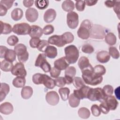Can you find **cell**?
Instances as JSON below:
<instances>
[{
	"mask_svg": "<svg viewBox=\"0 0 120 120\" xmlns=\"http://www.w3.org/2000/svg\"><path fill=\"white\" fill-rule=\"evenodd\" d=\"M8 48L5 46L0 45V57L1 58H4L6 52L7 51Z\"/></svg>",
	"mask_w": 120,
	"mask_h": 120,
	"instance_id": "55",
	"label": "cell"
},
{
	"mask_svg": "<svg viewBox=\"0 0 120 120\" xmlns=\"http://www.w3.org/2000/svg\"><path fill=\"white\" fill-rule=\"evenodd\" d=\"M65 58L69 64L75 63L79 56V52L77 48L74 45H69L64 49Z\"/></svg>",
	"mask_w": 120,
	"mask_h": 120,
	"instance_id": "2",
	"label": "cell"
},
{
	"mask_svg": "<svg viewBox=\"0 0 120 120\" xmlns=\"http://www.w3.org/2000/svg\"><path fill=\"white\" fill-rule=\"evenodd\" d=\"M26 82L25 77L17 76L13 80V85L16 88H22L24 86Z\"/></svg>",
	"mask_w": 120,
	"mask_h": 120,
	"instance_id": "28",
	"label": "cell"
},
{
	"mask_svg": "<svg viewBox=\"0 0 120 120\" xmlns=\"http://www.w3.org/2000/svg\"><path fill=\"white\" fill-rule=\"evenodd\" d=\"M80 99L77 98L74 93L71 94L68 97V103L72 107H77L80 104Z\"/></svg>",
	"mask_w": 120,
	"mask_h": 120,
	"instance_id": "32",
	"label": "cell"
},
{
	"mask_svg": "<svg viewBox=\"0 0 120 120\" xmlns=\"http://www.w3.org/2000/svg\"><path fill=\"white\" fill-rule=\"evenodd\" d=\"M14 67L12 62L6 60H2L0 63V69L4 72H9Z\"/></svg>",
	"mask_w": 120,
	"mask_h": 120,
	"instance_id": "30",
	"label": "cell"
},
{
	"mask_svg": "<svg viewBox=\"0 0 120 120\" xmlns=\"http://www.w3.org/2000/svg\"><path fill=\"white\" fill-rule=\"evenodd\" d=\"M10 88L8 84L6 83H0V102H2L9 92Z\"/></svg>",
	"mask_w": 120,
	"mask_h": 120,
	"instance_id": "23",
	"label": "cell"
},
{
	"mask_svg": "<svg viewBox=\"0 0 120 120\" xmlns=\"http://www.w3.org/2000/svg\"><path fill=\"white\" fill-rule=\"evenodd\" d=\"M25 17L29 22H35L38 17V13L37 10L34 8H29L26 11Z\"/></svg>",
	"mask_w": 120,
	"mask_h": 120,
	"instance_id": "12",
	"label": "cell"
},
{
	"mask_svg": "<svg viewBox=\"0 0 120 120\" xmlns=\"http://www.w3.org/2000/svg\"><path fill=\"white\" fill-rule=\"evenodd\" d=\"M33 92V89L31 87L29 86H24L21 90V96L23 99H28L32 96Z\"/></svg>",
	"mask_w": 120,
	"mask_h": 120,
	"instance_id": "25",
	"label": "cell"
},
{
	"mask_svg": "<svg viewBox=\"0 0 120 120\" xmlns=\"http://www.w3.org/2000/svg\"><path fill=\"white\" fill-rule=\"evenodd\" d=\"M66 82V84H70L72 83H73V78H71L70 77H68V76H64Z\"/></svg>",
	"mask_w": 120,
	"mask_h": 120,
	"instance_id": "61",
	"label": "cell"
},
{
	"mask_svg": "<svg viewBox=\"0 0 120 120\" xmlns=\"http://www.w3.org/2000/svg\"><path fill=\"white\" fill-rule=\"evenodd\" d=\"M93 72L97 75L102 76L106 72V69L105 67L101 65H98L93 68Z\"/></svg>",
	"mask_w": 120,
	"mask_h": 120,
	"instance_id": "38",
	"label": "cell"
},
{
	"mask_svg": "<svg viewBox=\"0 0 120 120\" xmlns=\"http://www.w3.org/2000/svg\"><path fill=\"white\" fill-rule=\"evenodd\" d=\"M61 37L66 44L72 43L74 40V36L71 32H66L64 33Z\"/></svg>",
	"mask_w": 120,
	"mask_h": 120,
	"instance_id": "36",
	"label": "cell"
},
{
	"mask_svg": "<svg viewBox=\"0 0 120 120\" xmlns=\"http://www.w3.org/2000/svg\"><path fill=\"white\" fill-rule=\"evenodd\" d=\"M79 17L78 14L74 11H71L67 15V23L68 27L72 29H75L78 25Z\"/></svg>",
	"mask_w": 120,
	"mask_h": 120,
	"instance_id": "9",
	"label": "cell"
},
{
	"mask_svg": "<svg viewBox=\"0 0 120 120\" xmlns=\"http://www.w3.org/2000/svg\"><path fill=\"white\" fill-rule=\"evenodd\" d=\"M54 29L53 26L52 25L49 24L45 26L44 27L43 29V33L45 35H49L52 33L54 31Z\"/></svg>",
	"mask_w": 120,
	"mask_h": 120,
	"instance_id": "50",
	"label": "cell"
},
{
	"mask_svg": "<svg viewBox=\"0 0 120 120\" xmlns=\"http://www.w3.org/2000/svg\"><path fill=\"white\" fill-rule=\"evenodd\" d=\"M78 66L81 71L86 69H91L93 68L90 64L88 58L85 56H82L79 59L78 62Z\"/></svg>",
	"mask_w": 120,
	"mask_h": 120,
	"instance_id": "19",
	"label": "cell"
},
{
	"mask_svg": "<svg viewBox=\"0 0 120 120\" xmlns=\"http://www.w3.org/2000/svg\"><path fill=\"white\" fill-rule=\"evenodd\" d=\"M76 74V69L74 67H68L65 70V76L74 78Z\"/></svg>",
	"mask_w": 120,
	"mask_h": 120,
	"instance_id": "40",
	"label": "cell"
},
{
	"mask_svg": "<svg viewBox=\"0 0 120 120\" xmlns=\"http://www.w3.org/2000/svg\"><path fill=\"white\" fill-rule=\"evenodd\" d=\"M42 74L36 73L32 76V81L36 84H41Z\"/></svg>",
	"mask_w": 120,
	"mask_h": 120,
	"instance_id": "51",
	"label": "cell"
},
{
	"mask_svg": "<svg viewBox=\"0 0 120 120\" xmlns=\"http://www.w3.org/2000/svg\"><path fill=\"white\" fill-rule=\"evenodd\" d=\"M120 1H116L115 4L113 8L115 13L117 14L119 18L120 15Z\"/></svg>",
	"mask_w": 120,
	"mask_h": 120,
	"instance_id": "56",
	"label": "cell"
},
{
	"mask_svg": "<svg viewBox=\"0 0 120 120\" xmlns=\"http://www.w3.org/2000/svg\"><path fill=\"white\" fill-rule=\"evenodd\" d=\"M73 84L76 89H79L85 85L83 80L80 77H75L73 78Z\"/></svg>",
	"mask_w": 120,
	"mask_h": 120,
	"instance_id": "39",
	"label": "cell"
},
{
	"mask_svg": "<svg viewBox=\"0 0 120 120\" xmlns=\"http://www.w3.org/2000/svg\"><path fill=\"white\" fill-rule=\"evenodd\" d=\"M0 22L1 34H8L13 31V28L9 24L3 22L1 21H0Z\"/></svg>",
	"mask_w": 120,
	"mask_h": 120,
	"instance_id": "29",
	"label": "cell"
},
{
	"mask_svg": "<svg viewBox=\"0 0 120 120\" xmlns=\"http://www.w3.org/2000/svg\"><path fill=\"white\" fill-rule=\"evenodd\" d=\"M116 2V0H106L105 2V4L107 7L111 8L114 7Z\"/></svg>",
	"mask_w": 120,
	"mask_h": 120,
	"instance_id": "57",
	"label": "cell"
},
{
	"mask_svg": "<svg viewBox=\"0 0 120 120\" xmlns=\"http://www.w3.org/2000/svg\"><path fill=\"white\" fill-rule=\"evenodd\" d=\"M49 43L48 41L46 40H41L38 47L37 49L40 52H45L46 47L49 46Z\"/></svg>",
	"mask_w": 120,
	"mask_h": 120,
	"instance_id": "41",
	"label": "cell"
},
{
	"mask_svg": "<svg viewBox=\"0 0 120 120\" xmlns=\"http://www.w3.org/2000/svg\"><path fill=\"white\" fill-rule=\"evenodd\" d=\"M100 102L101 104H100L99 107L100 109L101 112H102L104 114H107L110 111V109L109 108L104 99Z\"/></svg>",
	"mask_w": 120,
	"mask_h": 120,
	"instance_id": "45",
	"label": "cell"
},
{
	"mask_svg": "<svg viewBox=\"0 0 120 120\" xmlns=\"http://www.w3.org/2000/svg\"><path fill=\"white\" fill-rule=\"evenodd\" d=\"M40 40L39 38H32L30 40V45L32 48H37Z\"/></svg>",
	"mask_w": 120,
	"mask_h": 120,
	"instance_id": "52",
	"label": "cell"
},
{
	"mask_svg": "<svg viewBox=\"0 0 120 120\" xmlns=\"http://www.w3.org/2000/svg\"><path fill=\"white\" fill-rule=\"evenodd\" d=\"M59 93L61 99L63 101H66L68 98L70 93V90L67 87L61 88L59 89Z\"/></svg>",
	"mask_w": 120,
	"mask_h": 120,
	"instance_id": "34",
	"label": "cell"
},
{
	"mask_svg": "<svg viewBox=\"0 0 120 120\" xmlns=\"http://www.w3.org/2000/svg\"><path fill=\"white\" fill-rule=\"evenodd\" d=\"M49 4V2L47 0H36L35 5L37 8L41 10H44L47 8Z\"/></svg>",
	"mask_w": 120,
	"mask_h": 120,
	"instance_id": "37",
	"label": "cell"
},
{
	"mask_svg": "<svg viewBox=\"0 0 120 120\" xmlns=\"http://www.w3.org/2000/svg\"><path fill=\"white\" fill-rule=\"evenodd\" d=\"M82 51L85 53H91L94 51L93 47L90 44H85L82 47Z\"/></svg>",
	"mask_w": 120,
	"mask_h": 120,
	"instance_id": "47",
	"label": "cell"
},
{
	"mask_svg": "<svg viewBox=\"0 0 120 120\" xmlns=\"http://www.w3.org/2000/svg\"><path fill=\"white\" fill-rule=\"evenodd\" d=\"M85 7V0H76L75 3V8L79 11H82L84 10Z\"/></svg>",
	"mask_w": 120,
	"mask_h": 120,
	"instance_id": "49",
	"label": "cell"
},
{
	"mask_svg": "<svg viewBox=\"0 0 120 120\" xmlns=\"http://www.w3.org/2000/svg\"><path fill=\"white\" fill-rule=\"evenodd\" d=\"M61 7L65 11L70 12L75 9V4L72 0H67L62 2Z\"/></svg>",
	"mask_w": 120,
	"mask_h": 120,
	"instance_id": "26",
	"label": "cell"
},
{
	"mask_svg": "<svg viewBox=\"0 0 120 120\" xmlns=\"http://www.w3.org/2000/svg\"><path fill=\"white\" fill-rule=\"evenodd\" d=\"M97 59L100 63H105L110 59V55L109 52L106 51H101L97 54Z\"/></svg>",
	"mask_w": 120,
	"mask_h": 120,
	"instance_id": "22",
	"label": "cell"
},
{
	"mask_svg": "<svg viewBox=\"0 0 120 120\" xmlns=\"http://www.w3.org/2000/svg\"><path fill=\"white\" fill-rule=\"evenodd\" d=\"M45 54L48 58L53 59L57 55V49L54 46L49 45L45 51Z\"/></svg>",
	"mask_w": 120,
	"mask_h": 120,
	"instance_id": "24",
	"label": "cell"
},
{
	"mask_svg": "<svg viewBox=\"0 0 120 120\" xmlns=\"http://www.w3.org/2000/svg\"><path fill=\"white\" fill-rule=\"evenodd\" d=\"M114 92H115V96L116 97V98L119 100L120 99V96H119V87H117L115 90V91H114Z\"/></svg>",
	"mask_w": 120,
	"mask_h": 120,
	"instance_id": "62",
	"label": "cell"
},
{
	"mask_svg": "<svg viewBox=\"0 0 120 120\" xmlns=\"http://www.w3.org/2000/svg\"><path fill=\"white\" fill-rule=\"evenodd\" d=\"M61 70L55 68L54 67L51 68L50 71V74L51 76L53 78H57L60 75L61 73Z\"/></svg>",
	"mask_w": 120,
	"mask_h": 120,
	"instance_id": "53",
	"label": "cell"
},
{
	"mask_svg": "<svg viewBox=\"0 0 120 120\" xmlns=\"http://www.w3.org/2000/svg\"><path fill=\"white\" fill-rule=\"evenodd\" d=\"M90 37L96 39H103L105 37V32L104 28L100 25L94 24L90 31Z\"/></svg>",
	"mask_w": 120,
	"mask_h": 120,
	"instance_id": "8",
	"label": "cell"
},
{
	"mask_svg": "<svg viewBox=\"0 0 120 120\" xmlns=\"http://www.w3.org/2000/svg\"><path fill=\"white\" fill-rule=\"evenodd\" d=\"M105 41L109 45H113L116 43L117 38L113 33L109 32L105 36Z\"/></svg>",
	"mask_w": 120,
	"mask_h": 120,
	"instance_id": "31",
	"label": "cell"
},
{
	"mask_svg": "<svg viewBox=\"0 0 120 120\" xmlns=\"http://www.w3.org/2000/svg\"><path fill=\"white\" fill-rule=\"evenodd\" d=\"M82 79L85 83L95 86L100 84L103 81L102 76L96 75L93 72V68L86 69L82 71Z\"/></svg>",
	"mask_w": 120,
	"mask_h": 120,
	"instance_id": "1",
	"label": "cell"
},
{
	"mask_svg": "<svg viewBox=\"0 0 120 120\" xmlns=\"http://www.w3.org/2000/svg\"><path fill=\"white\" fill-rule=\"evenodd\" d=\"M55 85L59 87H63L66 84L65 78L63 77H58L54 80Z\"/></svg>",
	"mask_w": 120,
	"mask_h": 120,
	"instance_id": "46",
	"label": "cell"
},
{
	"mask_svg": "<svg viewBox=\"0 0 120 120\" xmlns=\"http://www.w3.org/2000/svg\"><path fill=\"white\" fill-rule=\"evenodd\" d=\"M91 111L92 115L95 117H98L101 114V111L99 107L96 104L93 105L91 106Z\"/></svg>",
	"mask_w": 120,
	"mask_h": 120,
	"instance_id": "48",
	"label": "cell"
},
{
	"mask_svg": "<svg viewBox=\"0 0 120 120\" xmlns=\"http://www.w3.org/2000/svg\"><path fill=\"white\" fill-rule=\"evenodd\" d=\"M48 41L49 44L55 45L59 47H63L66 45L62 39L61 35H52L49 38Z\"/></svg>",
	"mask_w": 120,
	"mask_h": 120,
	"instance_id": "14",
	"label": "cell"
},
{
	"mask_svg": "<svg viewBox=\"0 0 120 120\" xmlns=\"http://www.w3.org/2000/svg\"><path fill=\"white\" fill-rule=\"evenodd\" d=\"M8 9L5 8L4 6L0 4V15L4 16L5 15L7 12Z\"/></svg>",
	"mask_w": 120,
	"mask_h": 120,
	"instance_id": "59",
	"label": "cell"
},
{
	"mask_svg": "<svg viewBox=\"0 0 120 120\" xmlns=\"http://www.w3.org/2000/svg\"><path fill=\"white\" fill-rule=\"evenodd\" d=\"M13 105L9 102H4L0 105V112L3 114L8 115L13 111Z\"/></svg>",
	"mask_w": 120,
	"mask_h": 120,
	"instance_id": "21",
	"label": "cell"
},
{
	"mask_svg": "<svg viewBox=\"0 0 120 120\" xmlns=\"http://www.w3.org/2000/svg\"><path fill=\"white\" fill-rule=\"evenodd\" d=\"M56 16L55 10L52 8L47 9L44 15V20L46 23H50L53 22Z\"/></svg>",
	"mask_w": 120,
	"mask_h": 120,
	"instance_id": "18",
	"label": "cell"
},
{
	"mask_svg": "<svg viewBox=\"0 0 120 120\" xmlns=\"http://www.w3.org/2000/svg\"><path fill=\"white\" fill-rule=\"evenodd\" d=\"M14 2V0H1L0 1V4L4 6L8 10L10 9V8L13 6Z\"/></svg>",
	"mask_w": 120,
	"mask_h": 120,
	"instance_id": "54",
	"label": "cell"
},
{
	"mask_svg": "<svg viewBox=\"0 0 120 120\" xmlns=\"http://www.w3.org/2000/svg\"><path fill=\"white\" fill-rule=\"evenodd\" d=\"M91 27V22L89 20L86 19L83 20L77 32L79 38L82 39H88L90 36Z\"/></svg>",
	"mask_w": 120,
	"mask_h": 120,
	"instance_id": "3",
	"label": "cell"
},
{
	"mask_svg": "<svg viewBox=\"0 0 120 120\" xmlns=\"http://www.w3.org/2000/svg\"><path fill=\"white\" fill-rule=\"evenodd\" d=\"M41 84H43L46 88L49 89H52L55 86L54 80L52 79L47 75L43 74L41 79Z\"/></svg>",
	"mask_w": 120,
	"mask_h": 120,
	"instance_id": "15",
	"label": "cell"
},
{
	"mask_svg": "<svg viewBox=\"0 0 120 120\" xmlns=\"http://www.w3.org/2000/svg\"><path fill=\"white\" fill-rule=\"evenodd\" d=\"M104 100L110 109V110H115L119 104L116 98L113 96H106L104 99Z\"/></svg>",
	"mask_w": 120,
	"mask_h": 120,
	"instance_id": "16",
	"label": "cell"
},
{
	"mask_svg": "<svg viewBox=\"0 0 120 120\" xmlns=\"http://www.w3.org/2000/svg\"><path fill=\"white\" fill-rule=\"evenodd\" d=\"M103 91L106 96H111L113 94V88L110 85H106L102 89Z\"/></svg>",
	"mask_w": 120,
	"mask_h": 120,
	"instance_id": "43",
	"label": "cell"
},
{
	"mask_svg": "<svg viewBox=\"0 0 120 120\" xmlns=\"http://www.w3.org/2000/svg\"><path fill=\"white\" fill-rule=\"evenodd\" d=\"M19 41V39L17 36L15 35H11L9 36L7 39L8 44L11 46L15 45Z\"/></svg>",
	"mask_w": 120,
	"mask_h": 120,
	"instance_id": "44",
	"label": "cell"
},
{
	"mask_svg": "<svg viewBox=\"0 0 120 120\" xmlns=\"http://www.w3.org/2000/svg\"><path fill=\"white\" fill-rule=\"evenodd\" d=\"M46 102L51 105H55L59 103L60 98L58 93L55 91L47 92L45 96Z\"/></svg>",
	"mask_w": 120,
	"mask_h": 120,
	"instance_id": "11",
	"label": "cell"
},
{
	"mask_svg": "<svg viewBox=\"0 0 120 120\" xmlns=\"http://www.w3.org/2000/svg\"><path fill=\"white\" fill-rule=\"evenodd\" d=\"M12 74L17 76L25 77L27 75V72L22 63H16L11 70Z\"/></svg>",
	"mask_w": 120,
	"mask_h": 120,
	"instance_id": "10",
	"label": "cell"
},
{
	"mask_svg": "<svg viewBox=\"0 0 120 120\" xmlns=\"http://www.w3.org/2000/svg\"><path fill=\"white\" fill-rule=\"evenodd\" d=\"M30 27L28 23L25 22L17 23L13 26V32L18 35H29Z\"/></svg>",
	"mask_w": 120,
	"mask_h": 120,
	"instance_id": "7",
	"label": "cell"
},
{
	"mask_svg": "<svg viewBox=\"0 0 120 120\" xmlns=\"http://www.w3.org/2000/svg\"><path fill=\"white\" fill-rule=\"evenodd\" d=\"M45 53H40L36 60L35 66L40 67L45 72L47 73L50 71L51 67L47 61Z\"/></svg>",
	"mask_w": 120,
	"mask_h": 120,
	"instance_id": "6",
	"label": "cell"
},
{
	"mask_svg": "<svg viewBox=\"0 0 120 120\" xmlns=\"http://www.w3.org/2000/svg\"><path fill=\"white\" fill-rule=\"evenodd\" d=\"M16 55L14 50L8 49L6 52L4 58L5 60L13 62L16 59Z\"/></svg>",
	"mask_w": 120,
	"mask_h": 120,
	"instance_id": "33",
	"label": "cell"
},
{
	"mask_svg": "<svg viewBox=\"0 0 120 120\" xmlns=\"http://www.w3.org/2000/svg\"><path fill=\"white\" fill-rule=\"evenodd\" d=\"M85 5L88 6H92L95 5L97 2V0H85Z\"/></svg>",
	"mask_w": 120,
	"mask_h": 120,
	"instance_id": "60",
	"label": "cell"
},
{
	"mask_svg": "<svg viewBox=\"0 0 120 120\" xmlns=\"http://www.w3.org/2000/svg\"><path fill=\"white\" fill-rule=\"evenodd\" d=\"M23 11L20 8H15L11 12V16L13 20L17 21L20 20L23 16Z\"/></svg>",
	"mask_w": 120,
	"mask_h": 120,
	"instance_id": "27",
	"label": "cell"
},
{
	"mask_svg": "<svg viewBox=\"0 0 120 120\" xmlns=\"http://www.w3.org/2000/svg\"><path fill=\"white\" fill-rule=\"evenodd\" d=\"M43 30L38 26L33 25L30 27V30L29 36L31 38H40L43 35Z\"/></svg>",
	"mask_w": 120,
	"mask_h": 120,
	"instance_id": "20",
	"label": "cell"
},
{
	"mask_svg": "<svg viewBox=\"0 0 120 120\" xmlns=\"http://www.w3.org/2000/svg\"><path fill=\"white\" fill-rule=\"evenodd\" d=\"M109 53L114 59H118L120 57L119 52L116 47L113 46L110 47Z\"/></svg>",
	"mask_w": 120,
	"mask_h": 120,
	"instance_id": "42",
	"label": "cell"
},
{
	"mask_svg": "<svg viewBox=\"0 0 120 120\" xmlns=\"http://www.w3.org/2000/svg\"><path fill=\"white\" fill-rule=\"evenodd\" d=\"M79 116L82 119H88L90 115V110L86 107H81L78 111Z\"/></svg>",
	"mask_w": 120,
	"mask_h": 120,
	"instance_id": "35",
	"label": "cell"
},
{
	"mask_svg": "<svg viewBox=\"0 0 120 120\" xmlns=\"http://www.w3.org/2000/svg\"><path fill=\"white\" fill-rule=\"evenodd\" d=\"M34 2V1L33 0H24L23 1V4L26 8H30L33 5Z\"/></svg>",
	"mask_w": 120,
	"mask_h": 120,
	"instance_id": "58",
	"label": "cell"
},
{
	"mask_svg": "<svg viewBox=\"0 0 120 120\" xmlns=\"http://www.w3.org/2000/svg\"><path fill=\"white\" fill-rule=\"evenodd\" d=\"M14 50L17 55L20 62H25L28 60L29 54L27 51V47L24 45L20 43L15 45Z\"/></svg>",
	"mask_w": 120,
	"mask_h": 120,
	"instance_id": "5",
	"label": "cell"
},
{
	"mask_svg": "<svg viewBox=\"0 0 120 120\" xmlns=\"http://www.w3.org/2000/svg\"><path fill=\"white\" fill-rule=\"evenodd\" d=\"M90 88L85 85L81 88L75 90H74V94L79 99H83L84 98H87V95L88 91Z\"/></svg>",
	"mask_w": 120,
	"mask_h": 120,
	"instance_id": "13",
	"label": "cell"
},
{
	"mask_svg": "<svg viewBox=\"0 0 120 120\" xmlns=\"http://www.w3.org/2000/svg\"><path fill=\"white\" fill-rule=\"evenodd\" d=\"M69 65V64L66 60L65 57L59 58L54 62V67L60 70L66 69Z\"/></svg>",
	"mask_w": 120,
	"mask_h": 120,
	"instance_id": "17",
	"label": "cell"
},
{
	"mask_svg": "<svg viewBox=\"0 0 120 120\" xmlns=\"http://www.w3.org/2000/svg\"><path fill=\"white\" fill-rule=\"evenodd\" d=\"M106 96L105 95L101 88H90L87 95V98L92 101H99L101 102Z\"/></svg>",
	"mask_w": 120,
	"mask_h": 120,
	"instance_id": "4",
	"label": "cell"
}]
</instances>
